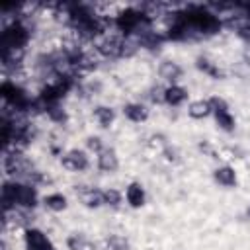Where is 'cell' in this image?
<instances>
[{
	"mask_svg": "<svg viewBox=\"0 0 250 250\" xmlns=\"http://www.w3.org/2000/svg\"><path fill=\"white\" fill-rule=\"evenodd\" d=\"M125 201V193L117 188H105L104 189V203L109 207H119Z\"/></svg>",
	"mask_w": 250,
	"mask_h": 250,
	"instance_id": "obj_17",
	"label": "cell"
},
{
	"mask_svg": "<svg viewBox=\"0 0 250 250\" xmlns=\"http://www.w3.org/2000/svg\"><path fill=\"white\" fill-rule=\"evenodd\" d=\"M96 166H98L100 172H105V174L117 172V168H119V156H117V152L113 148L105 146L102 152L96 154Z\"/></svg>",
	"mask_w": 250,
	"mask_h": 250,
	"instance_id": "obj_7",
	"label": "cell"
},
{
	"mask_svg": "<svg viewBox=\"0 0 250 250\" xmlns=\"http://www.w3.org/2000/svg\"><path fill=\"white\" fill-rule=\"evenodd\" d=\"M92 117H94V121H96L102 129H107V127H111L113 121H115V109L109 107V105H96L94 111H92Z\"/></svg>",
	"mask_w": 250,
	"mask_h": 250,
	"instance_id": "obj_14",
	"label": "cell"
},
{
	"mask_svg": "<svg viewBox=\"0 0 250 250\" xmlns=\"http://www.w3.org/2000/svg\"><path fill=\"white\" fill-rule=\"evenodd\" d=\"M246 217H248V219H250V205H248V207H246Z\"/></svg>",
	"mask_w": 250,
	"mask_h": 250,
	"instance_id": "obj_27",
	"label": "cell"
},
{
	"mask_svg": "<svg viewBox=\"0 0 250 250\" xmlns=\"http://www.w3.org/2000/svg\"><path fill=\"white\" fill-rule=\"evenodd\" d=\"M29 41V27L23 25L20 20H14L10 25H6L2 29V35H0V47L2 51H8V49H25Z\"/></svg>",
	"mask_w": 250,
	"mask_h": 250,
	"instance_id": "obj_2",
	"label": "cell"
},
{
	"mask_svg": "<svg viewBox=\"0 0 250 250\" xmlns=\"http://www.w3.org/2000/svg\"><path fill=\"white\" fill-rule=\"evenodd\" d=\"M86 234H82V232H70L68 236H66V246H68V250H80L82 248V244L86 242Z\"/></svg>",
	"mask_w": 250,
	"mask_h": 250,
	"instance_id": "obj_20",
	"label": "cell"
},
{
	"mask_svg": "<svg viewBox=\"0 0 250 250\" xmlns=\"http://www.w3.org/2000/svg\"><path fill=\"white\" fill-rule=\"evenodd\" d=\"M197 146H199V150H201V152H205V154H213V152H215V148H213L207 141H201Z\"/></svg>",
	"mask_w": 250,
	"mask_h": 250,
	"instance_id": "obj_25",
	"label": "cell"
},
{
	"mask_svg": "<svg viewBox=\"0 0 250 250\" xmlns=\"http://www.w3.org/2000/svg\"><path fill=\"white\" fill-rule=\"evenodd\" d=\"M123 115L131 123H145L148 119V107L141 102H127L123 104Z\"/></svg>",
	"mask_w": 250,
	"mask_h": 250,
	"instance_id": "obj_11",
	"label": "cell"
},
{
	"mask_svg": "<svg viewBox=\"0 0 250 250\" xmlns=\"http://www.w3.org/2000/svg\"><path fill=\"white\" fill-rule=\"evenodd\" d=\"M207 100H209V105H211L213 113H217V111H227V109H229L227 100L221 98V96H211V98H207Z\"/></svg>",
	"mask_w": 250,
	"mask_h": 250,
	"instance_id": "obj_21",
	"label": "cell"
},
{
	"mask_svg": "<svg viewBox=\"0 0 250 250\" xmlns=\"http://www.w3.org/2000/svg\"><path fill=\"white\" fill-rule=\"evenodd\" d=\"M76 197L86 209H100L104 203V189H96L90 186H76Z\"/></svg>",
	"mask_w": 250,
	"mask_h": 250,
	"instance_id": "obj_5",
	"label": "cell"
},
{
	"mask_svg": "<svg viewBox=\"0 0 250 250\" xmlns=\"http://www.w3.org/2000/svg\"><path fill=\"white\" fill-rule=\"evenodd\" d=\"M61 166L68 172H84L90 168V156L88 150L82 148H68L64 154H61Z\"/></svg>",
	"mask_w": 250,
	"mask_h": 250,
	"instance_id": "obj_3",
	"label": "cell"
},
{
	"mask_svg": "<svg viewBox=\"0 0 250 250\" xmlns=\"http://www.w3.org/2000/svg\"><path fill=\"white\" fill-rule=\"evenodd\" d=\"M23 246H25V250H57L53 246L51 238L37 227L23 229Z\"/></svg>",
	"mask_w": 250,
	"mask_h": 250,
	"instance_id": "obj_4",
	"label": "cell"
},
{
	"mask_svg": "<svg viewBox=\"0 0 250 250\" xmlns=\"http://www.w3.org/2000/svg\"><path fill=\"white\" fill-rule=\"evenodd\" d=\"M213 180L215 184H219L221 188H234L238 184V176L236 170L230 164H221L213 170Z\"/></svg>",
	"mask_w": 250,
	"mask_h": 250,
	"instance_id": "obj_10",
	"label": "cell"
},
{
	"mask_svg": "<svg viewBox=\"0 0 250 250\" xmlns=\"http://www.w3.org/2000/svg\"><path fill=\"white\" fill-rule=\"evenodd\" d=\"M104 250H129V240L123 234H109L104 240Z\"/></svg>",
	"mask_w": 250,
	"mask_h": 250,
	"instance_id": "obj_18",
	"label": "cell"
},
{
	"mask_svg": "<svg viewBox=\"0 0 250 250\" xmlns=\"http://www.w3.org/2000/svg\"><path fill=\"white\" fill-rule=\"evenodd\" d=\"M213 117H215V123H217V127L221 129V131H225V133H234V129H236V119H234V115L227 109V111H217V113H213Z\"/></svg>",
	"mask_w": 250,
	"mask_h": 250,
	"instance_id": "obj_15",
	"label": "cell"
},
{
	"mask_svg": "<svg viewBox=\"0 0 250 250\" xmlns=\"http://www.w3.org/2000/svg\"><path fill=\"white\" fill-rule=\"evenodd\" d=\"M148 98H150L152 104H164V88H160V86H152Z\"/></svg>",
	"mask_w": 250,
	"mask_h": 250,
	"instance_id": "obj_24",
	"label": "cell"
},
{
	"mask_svg": "<svg viewBox=\"0 0 250 250\" xmlns=\"http://www.w3.org/2000/svg\"><path fill=\"white\" fill-rule=\"evenodd\" d=\"M148 146H150L152 150H156V152H160V154H162V150L168 146V143L164 141V137H162V135H152V137L148 139Z\"/></svg>",
	"mask_w": 250,
	"mask_h": 250,
	"instance_id": "obj_22",
	"label": "cell"
},
{
	"mask_svg": "<svg viewBox=\"0 0 250 250\" xmlns=\"http://www.w3.org/2000/svg\"><path fill=\"white\" fill-rule=\"evenodd\" d=\"M158 76L166 82V86H170V84H180V80H182V76H184V68H182L176 61L166 59V61H162V62L158 64Z\"/></svg>",
	"mask_w": 250,
	"mask_h": 250,
	"instance_id": "obj_6",
	"label": "cell"
},
{
	"mask_svg": "<svg viewBox=\"0 0 250 250\" xmlns=\"http://www.w3.org/2000/svg\"><path fill=\"white\" fill-rule=\"evenodd\" d=\"M104 148H105V145H104L102 137H98V135H90V137H86V150H88V152L98 154V152H102Z\"/></svg>",
	"mask_w": 250,
	"mask_h": 250,
	"instance_id": "obj_19",
	"label": "cell"
},
{
	"mask_svg": "<svg viewBox=\"0 0 250 250\" xmlns=\"http://www.w3.org/2000/svg\"><path fill=\"white\" fill-rule=\"evenodd\" d=\"M189 98V92L182 86V84H170V86H164V104L170 105V107H180L188 102Z\"/></svg>",
	"mask_w": 250,
	"mask_h": 250,
	"instance_id": "obj_9",
	"label": "cell"
},
{
	"mask_svg": "<svg viewBox=\"0 0 250 250\" xmlns=\"http://www.w3.org/2000/svg\"><path fill=\"white\" fill-rule=\"evenodd\" d=\"M195 66H197L201 72H205L207 76L215 78V80H219V78H223V76H225V74H223V70H221L215 62H211L207 57H197V59H195Z\"/></svg>",
	"mask_w": 250,
	"mask_h": 250,
	"instance_id": "obj_16",
	"label": "cell"
},
{
	"mask_svg": "<svg viewBox=\"0 0 250 250\" xmlns=\"http://www.w3.org/2000/svg\"><path fill=\"white\" fill-rule=\"evenodd\" d=\"M80 250H100V244L98 242H94V240H90V238H86V242L82 244V248Z\"/></svg>",
	"mask_w": 250,
	"mask_h": 250,
	"instance_id": "obj_26",
	"label": "cell"
},
{
	"mask_svg": "<svg viewBox=\"0 0 250 250\" xmlns=\"http://www.w3.org/2000/svg\"><path fill=\"white\" fill-rule=\"evenodd\" d=\"M162 156H164V160L166 162H172V164H176L178 160H180V150L176 148V146H166L164 150H162Z\"/></svg>",
	"mask_w": 250,
	"mask_h": 250,
	"instance_id": "obj_23",
	"label": "cell"
},
{
	"mask_svg": "<svg viewBox=\"0 0 250 250\" xmlns=\"http://www.w3.org/2000/svg\"><path fill=\"white\" fill-rule=\"evenodd\" d=\"M125 203L131 207V209H141L145 203H146V191L143 188L141 182H131L127 184L125 188Z\"/></svg>",
	"mask_w": 250,
	"mask_h": 250,
	"instance_id": "obj_8",
	"label": "cell"
},
{
	"mask_svg": "<svg viewBox=\"0 0 250 250\" xmlns=\"http://www.w3.org/2000/svg\"><path fill=\"white\" fill-rule=\"evenodd\" d=\"M43 205L53 211V213H61V211H66L68 209V197L62 193V191H51L47 195H43Z\"/></svg>",
	"mask_w": 250,
	"mask_h": 250,
	"instance_id": "obj_12",
	"label": "cell"
},
{
	"mask_svg": "<svg viewBox=\"0 0 250 250\" xmlns=\"http://www.w3.org/2000/svg\"><path fill=\"white\" fill-rule=\"evenodd\" d=\"M125 37L117 31H105L94 41V51L102 59H119L123 57Z\"/></svg>",
	"mask_w": 250,
	"mask_h": 250,
	"instance_id": "obj_1",
	"label": "cell"
},
{
	"mask_svg": "<svg viewBox=\"0 0 250 250\" xmlns=\"http://www.w3.org/2000/svg\"><path fill=\"white\" fill-rule=\"evenodd\" d=\"M186 111H188V115H189L191 119H205V117L213 115V109H211V105H209V100H203V98L191 100V102L188 104Z\"/></svg>",
	"mask_w": 250,
	"mask_h": 250,
	"instance_id": "obj_13",
	"label": "cell"
}]
</instances>
